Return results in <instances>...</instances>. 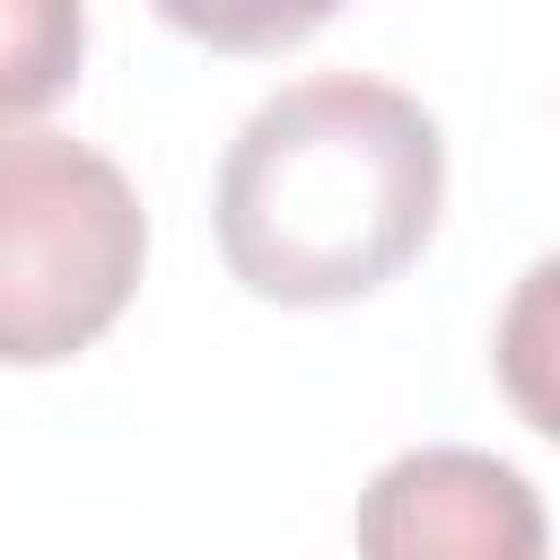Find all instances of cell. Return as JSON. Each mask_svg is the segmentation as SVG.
Masks as SVG:
<instances>
[{
	"mask_svg": "<svg viewBox=\"0 0 560 560\" xmlns=\"http://www.w3.org/2000/svg\"><path fill=\"white\" fill-rule=\"evenodd\" d=\"M446 140L438 114L368 70L271 88L210 184L228 271L271 306H350L385 289L438 228Z\"/></svg>",
	"mask_w": 560,
	"mask_h": 560,
	"instance_id": "6da1fadb",
	"label": "cell"
},
{
	"mask_svg": "<svg viewBox=\"0 0 560 560\" xmlns=\"http://www.w3.org/2000/svg\"><path fill=\"white\" fill-rule=\"evenodd\" d=\"M149 210L70 131H0V368L79 359L140 289Z\"/></svg>",
	"mask_w": 560,
	"mask_h": 560,
	"instance_id": "7a4b0ae2",
	"label": "cell"
},
{
	"mask_svg": "<svg viewBox=\"0 0 560 560\" xmlns=\"http://www.w3.org/2000/svg\"><path fill=\"white\" fill-rule=\"evenodd\" d=\"M359 560H551L534 481L490 446H411L359 490Z\"/></svg>",
	"mask_w": 560,
	"mask_h": 560,
	"instance_id": "3957f363",
	"label": "cell"
},
{
	"mask_svg": "<svg viewBox=\"0 0 560 560\" xmlns=\"http://www.w3.org/2000/svg\"><path fill=\"white\" fill-rule=\"evenodd\" d=\"M490 368H499V394L516 402V420L560 446V254L516 271L499 332H490Z\"/></svg>",
	"mask_w": 560,
	"mask_h": 560,
	"instance_id": "277c9868",
	"label": "cell"
},
{
	"mask_svg": "<svg viewBox=\"0 0 560 560\" xmlns=\"http://www.w3.org/2000/svg\"><path fill=\"white\" fill-rule=\"evenodd\" d=\"M88 52V9L70 0H0V131L44 114Z\"/></svg>",
	"mask_w": 560,
	"mask_h": 560,
	"instance_id": "5b68a950",
	"label": "cell"
}]
</instances>
